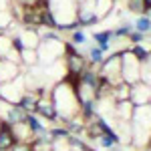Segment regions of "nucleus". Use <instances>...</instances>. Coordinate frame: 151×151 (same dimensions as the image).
Here are the masks:
<instances>
[{"label":"nucleus","instance_id":"1","mask_svg":"<svg viewBox=\"0 0 151 151\" xmlns=\"http://www.w3.org/2000/svg\"><path fill=\"white\" fill-rule=\"evenodd\" d=\"M101 70H99V75L103 77L107 83H111V85H117V83H121V52H111V57H107L101 60Z\"/></svg>","mask_w":151,"mask_h":151},{"label":"nucleus","instance_id":"2","mask_svg":"<svg viewBox=\"0 0 151 151\" xmlns=\"http://www.w3.org/2000/svg\"><path fill=\"white\" fill-rule=\"evenodd\" d=\"M129 101L135 105H147L149 103V85H145V83H133L131 87H129Z\"/></svg>","mask_w":151,"mask_h":151},{"label":"nucleus","instance_id":"3","mask_svg":"<svg viewBox=\"0 0 151 151\" xmlns=\"http://www.w3.org/2000/svg\"><path fill=\"white\" fill-rule=\"evenodd\" d=\"M18 75H22L20 63H14V60H8V58H0V85L16 79Z\"/></svg>","mask_w":151,"mask_h":151},{"label":"nucleus","instance_id":"4","mask_svg":"<svg viewBox=\"0 0 151 151\" xmlns=\"http://www.w3.org/2000/svg\"><path fill=\"white\" fill-rule=\"evenodd\" d=\"M14 143H16V139H14L10 123H6V121L2 119V121H0V151H8Z\"/></svg>","mask_w":151,"mask_h":151},{"label":"nucleus","instance_id":"5","mask_svg":"<svg viewBox=\"0 0 151 151\" xmlns=\"http://www.w3.org/2000/svg\"><path fill=\"white\" fill-rule=\"evenodd\" d=\"M24 121H26V125H28V129L32 131V135H42L45 131H47V125H42L40 123V119H38V115L36 113H26V117H24Z\"/></svg>","mask_w":151,"mask_h":151},{"label":"nucleus","instance_id":"6","mask_svg":"<svg viewBox=\"0 0 151 151\" xmlns=\"http://www.w3.org/2000/svg\"><path fill=\"white\" fill-rule=\"evenodd\" d=\"M93 40L97 42L95 47H99L103 52H109L111 50V40H113V32L111 30H103V32H95Z\"/></svg>","mask_w":151,"mask_h":151},{"label":"nucleus","instance_id":"7","mask_svg":"<svg viewBox=\"0 0 151 151\" xmlns=\"http://www.w3.org/2000/svg\"><path fill=\"white\" fill-rule=\"evenodd\" d=\"M149 26H151V18L149 14H139V18L135 20V24H133V28L137 30V32H141V35H149Z\"/></svg>","mask_w":151,"mask_h":151},{"label":"nucleus","instance_id":"8","mask_svg":"<svg viewBox=\"0 0 151 151\" xmlns=\"http://www.w3.org/2000/svg\"><path fill=\"white\" fill-rule=\"evenodd\" d=\"M103 55L105 52L99 47H91V50H89V63H91V65H101Z\"/></svg>","mask_w":151,"mask_h":151},{"label":"nucleus","instance_id":"9","mask_svg":"<svg viewBox=\"0 0 151 151\" xmlns=\"http://www.w3.org/2000/svg\"><path fill=\"white\" fill-rule=\"evenodd\" d=\"M70 38H73L70 42H73L75 47H81V45L87 42V35H85V30H83V28H79V30H77V28H73V36H70Z\"/></svg>","mask_w":151,"mask_h":151},{"label":"nucleus","instance_id":"10","mask_svg":"<svg viewBox=\"0 0 151 151\" xmlns=\"http://www.w3.org/2000/svg\"><path fill=\"white\" fill-rule=\"evenodd\" d=\"M8 151H35L32 149V143H22V141H16Z\"/></svg>","mask_w":151,"mask_h":151},{"label":"nucleus","instance_id":"11","mask_svg":"<svg viewBox=\"0 0 151 151\" xmlns=\"http://www.w3.org/2000/svg\"><path fill=\"white\" fill-rule=\"evenodd\" d=\"M145 151H149V147H145Z\"/></svg>","mask_w":151,"mask_h":151}]
</instances>
